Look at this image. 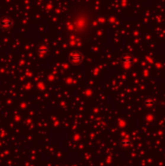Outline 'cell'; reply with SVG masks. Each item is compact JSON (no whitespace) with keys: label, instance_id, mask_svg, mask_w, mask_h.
<instances>
[{"label":"cell","instance_id":"obj_1","mask_svg":"<svg viewBox=\"0 0 165 166\" xmlns=\"http://www.w3.org/2000/svg\"><path fill=\"white\" fill-rule=\"evenodd\" d=\"M8 19H9V17H5V19H3L2 23H1V25L3 26V28H4V29H7V26L6 25H8L9 28L11 27V25H12V22H11V20L7 22V20H8Z\"/></svg>","mask_w":165,"mask_h":166}]
</instances>
